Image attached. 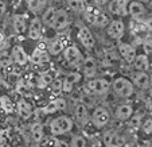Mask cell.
I'll return each instance as SVG.
<instances>
[{"mask_svg": "<svg viewBox=\"0 0 152 147\" xmlns=\"http://www.w3.org/2000/svg\"><path fill=\"white\" fill-rule=\"evenodd\" d=\"M73 128V120L69 116H59L51 121L50 130L53 135H63V134L70 132Z\"/></svg>", "mask_w": 152, "mask_h": 147, "instance_id": "cell-1", "label": "cell"}, {"mask_svg": "<svg viewBox=\"0 0 152 147\" xmlns=\"http://www.w3.org/2000/svg\"><path fill=\"white\" fill-rule=\"evenodd\" d=\"M85 18L93 26L104 27L108 24V18L105 16V14H102V12L98 11L94 7H88V8L85 10Z\"/></svg>", "mask_w": 152, "mask_h": 147, "instance_id": "cell-2", "label": "cell"}, {"mask_svg": "<svg viewBox=\"0 0 152 147\" xmlns=\"http://www.w3.org/2000/svg\"><path fill=\"white\" fill-rule=\"evenodd\" d=\"M113 89L121 97H129L133 93V85L128 78L118 77L113 81Z\"/></svg>", "mask_w": 152, "mask_h": 147, "instance_id": "cell-3", "label": "cell"}, {"mask_svg": "<svg viewBox=\"0 0 152 147\" xmlns=\"http://www.w3.org/2000/svg\"><path fill=\"white\" fill-rule=\"evenodd\" d=\"M110 84L108 80H104V78H94V80H90L89 82L86 84V90L93 92L96 95H104L109 90Z\"/></svg>", "mask_w": 152, "mask_h": 147, "instance_id": "cell-4", "label": "cell"}, {"mask_svg": "<svg viewBox=\"0 0 152 147\" xmlns=\"http://www.w3.org/2000/svg\"><path fill=\"white\" fill-rule=\"evenodd\" d=\"M109 119H110L109 112H108L105 108H102V107L96 108L94 112H93V116H92L93 124H94L96 127H98V128L106 126V124L109 123Z\"/></svg>", "mask_w": 152, "mask_h": 147, "instance_id": "cell-5", "label": "cell"}, {"mask_svg": "<svg viewBox=\"0 0 152 147\" xmlns=\"http://www.w3.org/2000/svg\"><path fill=\"white\" fill-rule=\"evenodd\" d=\"M65 60L70 66H78L82 61V54L77 49V46H69L65 50Z\"/></svg>", "mask_w": 152, "mask_h": 147, "instance_id": "cell-6", "label": "cell"}, {"mask_svg": "<svg viewBox=\"0 0 152 147\" xmlns=\"http://www.w3.org/2000/svg\"><path fill=\"white\" fill-rule=\"evenodd\" d=\"M104 143L106 147H123L125 144V139L115 131H108L104 135Z\"/></svg>", "mask_w": 152, "mask_h": 147, "instance_id": "cell-7", "label": "cell"}, {"mask_svg": "<svg viewBox=\"0 0 152 147\" xmlns=\"http://www.w3.org/2000/svg\"><path fill=\"white\" fill-rule=\"evenodd\" d=\"M67 26H69V15H67V12L65 10H57L53 27L55 30H58V31H61V30H65Z\"/></svg>", "mask_w": 152, "mask_h": 147, "instance_id": "cell-8", "label": "cell"}, {"mask_svg": "<svg viewBox=\"0 0 152 147\" xmlns=\"http://www.w3.org/2000/svg\"><path fill=\"white\" fill-rule=\"evenodd\" d=\"M109 11L113 15H118V16L126 15L128 14V3H126V0H110Z\"/></svg>", "mask_w": 152, "mask_h": 147, "instance_id": "cell-9", "label": "cell"}, {"mask_svg": "<svg viewBox=\"0 0 152 147\" xmlns=\"http://www.w3.org/2000/svg\"><path fill=\"white\" fill-rule=\"evenodd\" d=\"M118 51H120L121 57H123L128 64H133V61H135L136 55H137L135 47L128 43H121L120 46H118Z\"/></svg>", "mask_w": 152, "mask_h": 147, "instance_id": "cell-10", "label": "cell"}, {"mask_svg": "<svg viewBox=\"0 0 152 147\" xmlns=\"http://www.w3.org/2000/svg\"><path fill=\"white\" fill-rule=\"evenodd\" d=\"M78 39L81 40V43L86 49H90V47L94 46V37L92 35L90 30H88V27H81L80 29V31H78Z\"/></svg>", "mask_w": 152, "mask_h": 147, "instance_id": "cell-11", "label": "cell"}, {"mask_svg": "<svg viewBox=\"0 0 152 147\" xmlns=\"http://www.w3.org/2000/svg\"><path fill=\"white\" fill-rule=\"evenodd\" d=\"M124 23L121 20H113L112 23L109 24V29H108V35L113 39H120L124 35Z\"/></svg>", "mask_w": 152, "mask_h": 147, "instance_id": "cell-12", "label": "cell"}, {"mask_svg": "<svg viewBox=\"0 0 152 147\" xmlns=\"http://www.w3.org/2000/svg\"><path fill=\"white\" fill-rule=\"evenodd\" d=\"M11 58L16 62L18 65H26L28 62V55L27 53L23 50V47L20 46H14L12 47V53H11Z\"/></svg>", "mask_w": 152, "mask_h": 147, "instance_id": "cell-13", "label": "cell"}, {"mask_svg": "<svg viewBox=\"0 0 152 147\" xmlns=\"http://www.w3.org/2000/svg\"><path fill=\"white\" fill-rule=\"evenodd\" d=\"M80 80H81V74L78 72L69 73V74H67V77H66V80L62 82V90H63V92H66V93L72 92L73 85H74V84H77Z\"/></svg>", "mask_w": 152, "mask_h": 147, "instance_id": "cell-14", "label": "cell"}, {"mask_svg": "<svg viewBox=\"0 0 152 147\" xmlns=\"http://www.w3.org/2000/svg\"><path fill=\"white\" fill-rule=\"evenodd\" d=\"M128 12L131 14V16H133L135 19H140L145 15V7L143 6V3L139 1H132L128 4Z\"/></svg>", "mask_w": 152, "mask_h": 147, "instance_id": "cell-15", "label": "cell"}, {"mask_svg": "<svg viewBox=\"0 0 152 147\" xmlns=\"http://www.w3.org/2000/svg\"><path fill=\"white\" fill-rule=\"evenodd\" d=\"M74 118H75V120L80 124H82V126L88 123V119H89L88 108H86L83 104H77L74 107Z\"/></svg>", "mask_w": 152, "mask_h": 147, "instance_id": "cell-16", "label": "cell"}, {"mask_svg": "<svg viewBox=\"0 0 152 147\" xmlns=\"http://www.w3.org/2000/svg\"><path fill=\"white\" fill-rule=\"evenodd\" d=\"M133 82L140 89H148L149 88V76L145 72H136L133 74Z\"/></svg>", "mask_w": 152, "mask_h": 147, "instance_id": "cell-17", "label": "cell"}, {"mask_svg": "<svg viewBox=\"0 0 152 147\" xmlns=\"http://www.w3.org/2000/svg\"><path fill=\"white\" fill-rule=\"evenodd\" d=\"M40 34H42V23H40V20L38 18L32 19L31 24H30V30H28V37L31 39L37 40L40 38Z\"/></svg>", "mask_w": 152, "mask_h": 147, "instance_id": "cell-18", "label": "cell"}, {"mask_svg": "<svg viewBox=\"0 0 152 147\" xmlns=\"http://www.w3.org/2000/svg\"><path fill=\"white\" fill-rule=\"evenodd\" d=\"M66 107H67L66 100H63V98H57V100L51 101L49 105H46L43 111L50 113V112H55V111H63V110H66Z\"/></svg>", "mask_w": 152, "mask_h": 147, "instance_id": "cell-19", "label": "cell"}, {"mask_svg": "<svg viewBox=\"0 0 152 147\" xmlns=\"http://www.w3.org/2000/svg\"><path fill=\"white\" fill-rule=\"evenodd\" d=\"M12 24H14V30L16 34H23L26 31V19L23 15L16 14L12 19Z\"/></svg>", "mask_w": 152, "mask_h": 147, "instance_id": "cell-20", "label": "cell"}, {"mask_svg": "<svg viewBox=\"0 0 152 147\" xmlns=\"http://www.w3.org/2000/svg\"><path fill=\"white\" fill-rule=\"evenodd\" d=\"M133 65H135V68H136V70H137V72H145V70L149 68L148 57H147L145 54L136 55L135 61H133Z\"/></svg>", "mask_w": 152, "mask_h": 147, "instance_id": "cell-21", "label": "cell"}, {"mask_svg": "<svg viewBox=\"0 0 152 147\" xmlns=\"http://www.w3.org/2000/svg\"><path fill=\"white\" fill-rule=\"evenodd\" d=\"M43 45H40L39 47H37V49L34 50V53H32L31 55V61L34 62V64H43V62H46L47 61V53L43 50Z\"/></svg>", "mask_w": 152, "mask_h": 147, "instance_id": "cell-22", "label": "cell"}, {"mask_svg": "<svg viewBox=\"0 0 152 147\" xmlns=\"http://www.w3.org/2000/svg\"><path fill=\"white\" fill-rule=\"evenodd\" d=\"M83 73L88 78H93L96 76V62L93 58H86L83 62Z\"/></svg>", "mask_w": 152, "mask_h": 147, "instance_id": "cell-23", "label": "cell"}, {"mask_svg": "<svg viewBox=\"0 0 152 147\" xmlns=\"http://www.w3.org/2000/svg\"><path fill=\"white\" fill-rule=\"evenodd\" d=\"M116 116L120 120H128L131 116H132V107L131 105H126V104H123L117 108L116 111Z\"/></svg>", "mask_w": 152, "mask_h": 147, "instance_id": "cell-24", "label": "cell"}, {"mask_svg": "<svg viewBox=\"0 0 152 147\" xmlns=\"http://www.w3.org/2000/svg\"><path fill=\"white\" fill-rule=\"evenodd\" d=\"M18 111H19V115L23 119H28L32 115V110L30 107V104L24 100H20L18 103Z\"/></svg>", "mask_w": 152, "mask_h": 147, "instance_id": "cell-25", "label": "cell"}, {"mask_svg": "<svg viewBox=\"0 0 152 147\" xmlns=\"http://www.w3.org/2000/svg\"><path fill=\"white\" fill-rule=\"evenodd\" d=\"M63 49H65V40L63 39H55L49 46V51H50V54H53V55L59 54Z\"/></svg>", "mask_w": 152, "mask_h": 147, "instance_id": "cell-26", "label": "cell"}, {"mask_svg": "<svg viewBox=\"0 0 152 147\" xmlns=\"http://www.w3.org/2000/svg\"><path fill=\"white\" fill-rule=\"evenodd\" d=\"M31 136L35 142H40L43 138V126L40 123H34L31 126Z\"/></svg>", "mask_w": 152, "mask_h": 147, "instance_id": "cell-27", "label": "cell"}, {"mask_svg": "<svg viewBox=\"0 0 152 147\" xmlns=\"http://www.w3.org/2000/svg\"><path fill=\"white\" fill-rule=\"evenodd\" d=\"M55 12H57V10L54 7L47 8L45 11V14H43V23L53 27V23H54V19H55Z\"/></svg>", "mask_w": 152, "mask_h": 147, "instance_id": "cell-28", "label": "cell"}, {"mask_svg": "<svg viewBox=\"0 0 152 147\" xmlns=\"http://www.w3.org/2000/svg\"><path fill=\"white\" fill-rule=\"evenodd\" d=\"M67 4L70 8L77 12H85L86 10V3L83 0H67Z\"/></svg>", "mask_w": 152, "mask_h": 147, "instance_id": "cell-29", "label": "cell"}, {"mask_svg": "<svg viewBox=\"0 0 152 147\" xmlns=\"http://www.w3.org/2000/svg\"><path fill=\"white\" fill-rule=\"evenodd\" d=\"M53 78H51V74L50 73H42L38 78V88L43 89V88H46L49 84H51Z\"/></svg>", "mask_w": 152, "mask_h": 147, "instance_id": "cell-30", "label": "cell"}, {"mask_svg": "<svg viewBox=\"0 0 152 147\" xmlns=\"http://www.w3.org/2000/svg\"><path fill=\"white\" fill-rule=\"evenodd\" d=\"M12 62V58L8 53H1L0 54V68H7Z\"/></svg>", "mask_w": 152, "mask_h": 147, "instance_id": "cell-31", "label": "cell"}, {"mask_svg": "<svg viewBox=\"0 0 152 147\" xmlns=\"http://www.w3.org/2000/svg\"><path fill=\"white\" fill-rule=\"evenodd\" d=\"M69 147H86V140L80 135L73 136L72 143H70Z\"/></svg>", "mask_w": 152, "mask_h": 147, "instance_id": "cell-32", "label": "cell"}, {"mask_svg": "<svg viewBox=\"0 0 152 147\" xmlns=\"http://www.w3.org/2000/svg\"><path fill=\"white\" fill-rule=\"evenodd\" d=\"M0 104H1V108H3L6 112H11L12 111V103L7 96H3V97L0 98Z\"/></svg>", "mask_w": 152, "mask_h": 147, "instance_id": "cell-33", "label": "cell"}, {"mask_svg": "<svg viewBox=\"0 0 152 147\" xmlns=\"http://www.w3.org/2000/svg\"><path fill=\"white\" fill-rule=\"evenodd\" d=\"M51 90H53V93H55V95L62 90V81H61L59 78H55V80L51 81Z\"/></svg>", "mask_w": 152, "mask_h": 147, "instance_id": "cell-34", "label": "cell"}, {"mask_svg": "<svg viewBox=\"0 0 152 147\" xmlns=\"http://www.w3.org/2000/svg\"><path fill=\"white\" fill-rule=\"evenodd\" d=\"M143 132L144 134H152V118H149V119H147L145 121H144V124H143Z\"/></svg>", "mask_w": 152, "mask_h": 147, "instance_id": "cell-35", "label": "cell"}, {"mask_svg": "<svg viewBox=\"0 0 152 147\" xmlns=\"http://www.w3.org/2000/svg\"><path fill=\"white\" fill-rule=\"evenodd\" d=\"M129 123H131V127L137 128L139 126H140V116H135V118H132Z\"/></svg>", "mask_w": 152, "mask_h": 147, "instance_id": "cell-36", "label": "cell"}, {"mask_svg": "<svg viewBox=\"0 0 152 147\" xmlns=\"http://www.w3.org/2000/svg\"><path fill=\"white\" fill-rule=\"evenodd\" d=\"M55 147H69V144L66 143L65 140H58V142H55Z\"/></svg>", "mask_w": 152, "mask_h": 147, "instance_id": "cell-37", "label": "cell"}, {"mask_svg": "<svg viewBox=\"0 0 152 147\" xmlns=\"http://www.w3.org/2000/svg\"><path fill=\"white\" fill-rule=\"evenodd\" d=\"M6 12V3L3 0H0V15H3Z\"/></svg>", "mask_w": 152, "mask_h": 147, "instance_id": "cell-38", "label": "cell"}, {"mask_svg": "<svg viewBox=\"0 0 152 147\" xmlns=\"http://www.w3.org/2000/svg\"><path fill=\"white\" fill-rule=\"evenodd\" d=\"M108 1H109V0H96V3L100 4V6H102V4H106Z\"/></svg>", "mask_w": 152, "mask_h": 147, "instance_id": "cell-39", "label": "cell"}, {"mask_svg": "<svg viewBox=\"0 0 152 147\" xmlns=\"http://www.w3.org/2000/svg\"><path fill=\"white\" fill-rule=\"evenodd\" d=\"M147 26H148V29H149V30H152V18L148 20V22H147Z\"/></svg>", "mask_w": 152, "mask_h": 147, "instance_id": "cell-40", "label": "cell"}, {"mask_svg": "<svg viewBox=\"0 0 152 147\" xmlns=\"http://www.w3.org/2000/svg\"><path fill=\"white\" fill-rule=\"evenodd\" d=\"M3 40H4V34L3 32H0V43H1Z\"/></svg>", "mask_w": 152, "mask_h": 147, "instance_id": "cell-41", "label": "cell"}, {"mask_svg": "<svg viewBox=\"0 0 152 147\" xmlns=\"http://www.w3.org/2000/svg\"><path fill=\"white\" fill-rule=\"evenodd\" d=\"M149 87H152V74L149 76Z\"/></svg>", "mask_w": 152, "mask_h": 147, "instance_id": "cell-42", "label": "cell"}, {"mask_svg": "<svg viewBox=\"0 0 152 147\" xmlns=\"http://www.w3.org/2000/svg\"><path fill=\"white\" fill-rule=\"evenodd\" d=\"M137 1H139V3H140V1H141V3H148L149 0H137Z\"/></svg>", "mask_w": 152, "mask_h": 147, "instance_id": "cell-43", "label": "cell"}, {"mask_svg": "<svg viewBox=\"0 0 152 147\" xmlns=\"http://www.w3.org/2000/svg\"><path fill=\"white\" fill-rule=\"evenodd\" d=\"M123 147H129V146H128V144H124V146H123Z\"/></svg>", "mask_w": 152, "mask_h": 147, "instance_id": "cell-44", "label": "cell"}, {"mask_svg": "<svg viewBox=\"0 0 152 147\" xmlns=\"http://www.w3.org/2000/svg\"><path fill=\"white\" fill-rule=\"evenodd\" d=\"M149 1H151V6H152V0H149Z\"/></svg>", "mask_w": 152, "mask_h": 147, "instance_id": "cell-45", "label": "cell"}]
</instances>
